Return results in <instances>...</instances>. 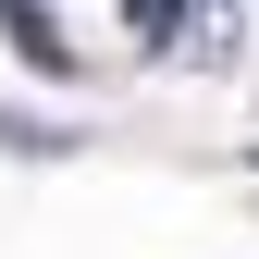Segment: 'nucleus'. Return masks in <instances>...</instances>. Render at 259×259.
Returning a JSON list of instances; mask_svg holds the SVG:
<instances>
[{"mask_svg":"<svg viewBox=\"0 0 259 259\" xmlns=\"http://www.w3.org/2000/svg\"><path fill=\"white\" fill-rule=\"evenodd\" d=\"M123 25H136V37H173V25H185V0H123Z\"/></svg>","mask_w":259,"mask_h":259,"instance_id":"nucleus-1","label":"nucleus"}]
</instances>
